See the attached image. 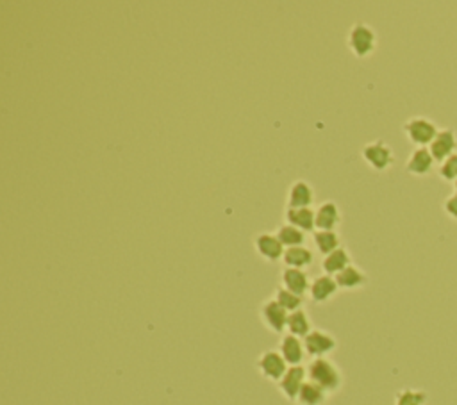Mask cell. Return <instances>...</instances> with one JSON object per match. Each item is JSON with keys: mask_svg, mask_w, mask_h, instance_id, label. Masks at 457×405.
Returning <instances> with one entry per match:
<instances>
[{"mask_svg": "<svg viewBox=\"0 0 457 405\" xmlns=\"http://www.w3.org/2000/svg\"><path fill=\"white\" fill-rule=\"evenodd\" d=\"M308 379L326 389L327 393H338L343 386V373L334 364L330 359L320 357L309 362L308 366Z\"/></svg>", "mask_w": 457, "mask_h": 405, "instance_id": "obj_1", "label": "cell"}, {"mask_svg": "<svg viewBox=\"0 0 457 405\" xmlns=\"http://www.w3.org/2000/svg\"><path fill=\"white\" fill-rule=\"evenodd\" d=\"M407 141L413 143L416 148H429L434 138L438 136L439 129L434 122L427 117H413L404 124L402 127Z\"/></svg>", "mask_w": 457, "mask_h": 405, "instance_id": "obj_2", "label": "cell"}, {"mask_svg": "<svg viewBox=\"0 0 457 405\" xmlns=\"http://www.w3.org/2000/svg\"><path fill=\"white\" fill-rule=\"evenodd\" d=\"M348 48L359 59L370 58L377 48V34L366 23H355L348 33Z\"/></svg>", "mask_w": 457, "mask_h": 405, "instance_id": "obj_3", "label": "cell"}, {"mask_svg": "<svg viewBox=\"0 0 457 405\" xmlns=\"http://www.w3.org/2000/svg\"><path fill=\"white\" fill-rule=\"evenodd\" d=\"M362 159L375 172H386L395 163V153H393V148L388 143L382 141V139H377V141L368 143L362 148Z\"/></svg>", "mask_w": 457, "mask_h": 405, "instance_id": "obj_4", "label": "cell"}, {"mask_svg": "<svg viewBox=\"0 0 457 405\" xmlns=\"http://www.w3.org/2000/svg\"><path fill=\"white\" fill-rule=\"evenodd\" d=\"M338 347L336 338L330 333L322 329H313L308 336L303 338V348H306V354L311 355V357L320 359L326 357V355L333 354Z\"/></svg>", "mask_w": 457, "mask_h": 405, "instance_id": "obj_5", "label": "cell"}, {"mask_svg": "<svg viewBox=\"0 0 457 405\" xmlns=\"http://www.w3.org/2000/svg\"><path fill=\"white\" fill-rule=\"evenodd\" d=\"M259 316L261 321H263V325L267 327L268 330L275 334L284 333L286 325H288V316L289 313L277 302L275 298H268L264 300L263 306L259 309Z\"/></svg>", "mask_w": 457, "mask_h": 405, "instance_id": "obj_6", "label": "cell"}, {"mask_svg": "<svg viewBox=\"0 0 457 405\" xmlns=\"http://www.w3.org/2000/svg\"><path fill=\"white\" fill-rule=\"evenodd\" d=\"M257 372L264 377L267 380L271 382H281L282 377L288 372V362L284 361V357L281 355V352L267 350L257 357Z\"/></svg>", "mask_w": 457, "mask_h": 405, "instance_id": "obj_7", "label": "cell"}, {"mask_svg": "<svg viewBox=\"0 0 457 405\" xmlns=\"http://www.w3.org/2000/svg\"><path fill=\"white\" fill-rule=\"evenodd\" d=\"M308 369L303 366H289L286 375L282 377L281 382L277 384L279 391L284 398H288L289 401H295L296 396H299L300 389L306 382H308Z\"/></svg>", "mask_w": 457, "mask_h": 405, "instance_id": "obj_8", "label": "cell"}, {"mask_svg": "<svg viewBox=\"0 0 457 405\" xmlns=\"http://www.w3.org/2000/svg\"><path fill=\"white\" fill-rule=\"evenodd\" d=\"M429 152L432 153V157H434L438 165L445 159H448L450 156H453V153H457L456 131H452V129H441L434 138V141L429 145Z\"/></svg>", "mask_w": 457, "mask_h": 405, "instance_id": "obj_9", "label": "cell"}, {"mask_svg": "<svg viewBox=\"0 0 457 405\" xmlns=\"http://www.w3.org/2000/svg\"><path fill=\"white\" fill-rule=\"evenodd\" d=\"M438 165L429 148H414L406 163V172L413 177H427Z\"/></svg>", "mask_w": 457, "mask_h": 405, "instance_id": "obj_10", "label": "cell"}, {"mask_svg": "<svg viewBox=\"0 0 457 405\" xmlns=\"http://www.w3.org/2000/svg\"><path fill=\"white\" fill-rule=\"evenodd\" d=\"M254 247H256V252L264 261H271L274 263V261L282 259V256H284V247H282V243L274 234H257L256 239H254Z\"/></svg>", "mask_w": 457, "mask_h": 405, "instance_id": "obj_11", "label": "cell"}, {"mask_svg": "<svg viewBox=\"0 0 457 405\" xmlns=\"http://www.w3.org/2000/svg\"><path fill=\"white\" fill-rule=\"evenodd\" d=\"M338 291H340V288H338L336 279H333L330 275H320L313 281L311 288H309V296L315 303H326L333 300Z\"/></svg>", "mask_w": 457, "mask_h": 405, "instance_id": "obj_12", "label": "cell"}, {"mask_svg": "<svg viewBox=\"0 0 457 405\" xmlns=\"http://www.w3.org/2000/svg\"><path fill=\"white\" fill-rule=\"evenodd\" d=\"M315 202V193L306 180H295L289 188L288 209H309Z\"/></svg>", "mask_w": 457, "mask_h": 405, "instance_id": "obj_13", "label": "cell"}, {"mask_svg": "<svg viewBox=\"0 0 457 405\" xmlns=\"http://www.w3.org/2000/svg\"><path fill=\"white\" fill-rule=\"evenodd\" d=\"M338 288L345 289V291H357V289H362L366 284H368V275L361 270V268L350 264L348 268H345L341 274H338L336 277Z\"/></svg>", "mask_w": 457, "mask_h": 405, "instance_id": "obj_14", "label": "cell"}, {"mask_svg": "<svg viewBox=\"0 0 457 405\" xmlns=\"http://www.w3.org/2000/svg\"><path fill=\"white\" fill-rule=\"evenodd\" d=\"M279 348H281V355L284 357V361L288 362V366L302 364L306 348H303V341H300V338L286 334V336H282Z\"/></svg>", "mask_w": 457, "mask_h": 405, "instance_id": "obj_15", "label": "cell"}, {"mask_svg": "<svg viewBox=\"0 0 457 405\" xmlns=\"http://www.w3.org/2000/svg\"><path fill=\"white\" fill-rule=\"evenodd\" d=\"M282 279V288H286L288 291L295 293V295L302 296L309 291L311 284H309V279L306 275V271L295 270V268H286L281 275Z\"/></svg>", "mask_w": 457, "mask_h": 405, "instance_id": "obj_16", "label": "cell"}, {"mask_svg": "<svg viewBox=\"0 0 457 405\" xmlns=\"http://www.w3.org/2000/svg\"><path fill=\"white\" fill-rule=\"evenodd\" d=\"M341 222L340 209L334 202H326L315 212V227L318 230H334Z\"/></svg>", "mask_w": 457, "mask_h": 405, "instance_id": "obj_17", "label": "cell"}, {"mask_svg": "<svg viewBox=\"0 0 457 405\" xmlns=\"http://www.w3.org/2000/svg\"><path fill=\"white\" fill-rule=\"evenodd\" d=\"M329 400V393L326 389H322L320 386H316L315 382L308 380L300 389L299 396H296V405H326Z\"/></svg>", "mask_w": 457, "mask_h": 405, "instance_id": "obj_18", "label": "cell"}, {"mask_svg": "<svg viewBox=\"0 0 457 405\" xmlns=\"http://www.w3.org/2000/svg\"><path fill=\"white\" fill-rule=\"evenodd\" d=\"M286 329H288V334H291V336L300 338V340H302V338H306L313 330L309 314L306 313L303 309L295 310V313H289L288 325H286Z\"/></svg>", "mask_w": 457, "mask_h": 405, "instance_id": "obj_19", "label": "cell"}, {"mask_svg": "<svg viewBox=\"0 0 457 405\" xmlns=\"http://www.w3.org/2000/svg\"><path fill=\"white\" fill-rule=\"evenodd\" d=\"M286 220L289 225L296 227L302 232H311L315 229V211L313 209H288Z\"/></svg>", "mask_w": 457, "mask_h": 405, "instance_id": "obj_20", "label": "cell"}, {"mask_svg": "<svg viewBox=\"0 0 457 405\" xmlns=\"http://www.w3.org/2000/svg\"><path fill=\"white\" fill-rule=\"evenodd\" d=\"M350 264H352L350 254H348L345 249H338L334 250L333 254H329V256H326V259H323L322 263V268L323 271H326V275H338L341 274L345 268L350 266Z\"/></svg>", "mask_w": 457, "mask_h": 405, "instance_id": "obj_21", "label": "cell"}, {"mask_svg": "<svg viewBox=\"0 0 457 405\" xmlns=\"http://www.w3.org/2000/svg\"><path fill=\"white\" fill-rule=\"evenodd\" d=\"M282 261L288 268H295V270H302L308 268L313 263V254L306 247H293V249H286Z\"/></svg>", "mask_w": 457, "mask_h": 405, "instance_id": "obj_22", "label": "cell"}, {"mask_svg": "<svg viewBox=\"0 0 457 405\" xmlns=\"http://www.w3.org/2000/svg\"><path fill=\"white\" fill-rule=\"evenodd\" d=\"M427 391L416 389V387H404L395 394V404L393 405H427Z\"/></svg>", "mask_w": 457, "mask_h": 405, "instance_id": "obj_23", "label": "cell"}, {"mask_svg": "<svg viewBox=\"0 0 457 405\" xmlns=\"http://www.w3.org/2000/svg\"><path fill=\"white\" fill-rule=\"evenodd\" d=\"M315 245L318 249V252H322L323 256H329L334 250L341 249L340 236L334 230H318L315 234Z\"/></svg>", "mask_w": 457, "mask_h": 405, "instance_id": "obj_24", "label": "cell"}, {"mask_svg": "<svg viewBox=\"0 0 457 405\" xmlns=\"http://www.w3.org/2000/svg\"><path fill=\"white\" fill-rule=\"evenodd\" d=\"M277 239L281 241L282 247H288V249H293V247H302L303 245V232L299 230L293 225H282L279 227L277 230Z\"/></svg>", "mask_w": 457, "mask_h": 405, "instance_id": "obj_25", "label": "cell"}, {"mask_svg": "<svg viewBox=\"0 0 457 405\" xmlns=\"http://www.w3.org/2000/svg\"><path fill=\"white\" fill-rule=\"evenodd\" d=\"M275 300H277V302L281 303L288 313H295V310L302 309V302H303L302 296L288 291V289L282 288V286L281 288H277V291H275Z\"/></svg>", "mask_w": 457, "mask_h": 405, "instance_id": "obj_26", "label": "cell"}, {"mask_svg": "<svg viewBox=\"0 0 457 405\" xmlns=\"http://www.w3.org/2000/svg\"><path fill=\"white\" fill-rule=\"evenodd\" d=\"M439 179L445 183H456L457 180V153L450 156L448 159H445L443 163H439L438 168Z\"/></svg>", "mask_w": 457, "mask_h": 405, "instance_id": "obj_27", "label": "cell"}, {"mask_svg": "<svg viewBox=\"0 0 457 405\" xmlns=\"http://www.w3.org/2000/svg\"><path fill=\"white\" fill-rule=\"evenodd\" d=\"M443 211H445V215L448 216V218L457 222V193L445 198V202H443Z\"/></svg>", "mask_w": 457, "mask_h": 405, "instance_id": "obj_28", "label": "cell"}, {"mask_svg": "<svg viewBox=\"0 0 457 405\" xmlns=\"http://www.w3.org/2000/svg\"><path fill=\"white\" fill-rule=\"evenodd\" d=\"M453 191H456V193H457V180H456V183H453Z\"/></svg>", "mask_w": 457, "mask_h": 405, "instance_id": "obj_29", "label": "cell"}]
</instances>
